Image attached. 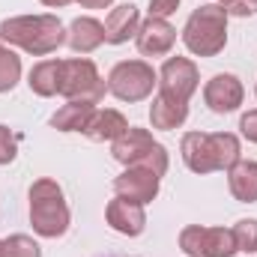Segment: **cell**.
<instances>
[{"mask_svg":"<svg viewBox=\"0 0 257 257\" xmlns=\"http://www.w3.org/2000/svg\"><path fill=\"white\" fill-rule=\"evenodd\" d=\"M105 218L108 224L123 233V236H141L144 227H147V215H144V206L141 203H132L126 197H114L105 209Z\"/></svg>","mask_w":257,"mask_h":257,"instance_id":"4fadbf2b","label":"cell"},{"mask_svg":"<svg viewBox=\"0 0 257 257\" xmlns=\"http://www.w3.org/2000/svg\"><path fill=\"white\" fill-rule=\"evenodd\" d=\"M180 248L189 257H233L236 239H233V230H227V227L189 224L180 233Z\"/></svg>","mask_w":257,"mask_h":257,"instance_id":"ba28073f","label":"cell"},{"mask_svg":"<svg viewBox=\"0 0 257 257\" xmlns=\"http://www.w3.org/2000/svg\"><path fill=\"white\" fill-rule=\"evenodd\" d=\"M159 174L156 171H150V168H126L117 180H114V192L117 197H126L132 203H150V200H156V194H159Z\"/></svg>","mask_w":257,"mask_h":257,"instance_id":"30bf717a","label":"cell"},{"mask_svg":"<svg viewBox=\"0 0 257 257\" xmlns=\"http://www.w3.org/2000/svg\"><path fill=\"white\" fill-rule=\"evenodd\" d=\"M180 9V0H150V15L153 18H168Z\"/></svg>","mask_w":257,"mask_h":257,"instance_id":"484cf974","label":"cell"},{"mask_svg":"<svg viewBox=\"0 0 257 257\" xmlns=\"http://www.w3.org/2000/svg\"><path fill=\"white\" fill-rule=\"evenodd\" d=\"M183 42L197 57H215L227 45V15L218 3H203L197 6L186 27H183Z\"/></svg>","mask_w":257,"mask_h":257,"instance_id":"3957f363","label":"cell"},{"mask_svg":"<svg viewBox=\"0 0 257 257\" xmlns=\"http://www.w3.org/2000/svg\"><path fill=\"white\" fill-rule=\"evenodd\" d=\"M111 156L126 168H150L159 177L168 171V150L159 141H153V135L147 128L138 126H128L126 135H120L111 144Z\"/></svg>","mask_w":257,"mask_h":257,"instance_id":"5b68a950","label":"cell"},{"mask_svg":"<svg viewBox=\"0 0 257 257\" xmlns=\"http://www.w3.org/2000/svg\"><path fill=\"white\" fill-rule=\"evenodd\" d=\"M135 42H138V51L144 57H165V54H171V48L177 42V30L171 27L168 18H153L150 15L147 21H141Z\"/></svg>","mask_w":257,"mask_h":257,"instance_id":"8fae6325","label":"cell"},{"mask_svg":"<svg viewBox=\"0 0 257 257\" xmlns=\"http://www.w3.org/2000/svg\"><path fill=\"white\" fill-rule=\"evenodd\" d=\"M18 141L21 135H15L9 126H0V165H9L18 156Z\"/></svg>","mask_w":257,"mask_h":257,"instance_id":"cb8c5ba5","label":"cell"},{"mask_svg":"<svg viewBox=\"0 0 257 257\" xmlns=\"http://www.w3.org/2000/svg\"><path fill=\"white\" fill-rule=\"evenodd\" d=\"M218 6L224 9V15H236V18L257 15V0H221Z\"/></svg>","mask_w":257,"mask_h":257,"instance_id":"d4e9b609","label":"cell"},{"mask_svg":"<svg viewBox=\"0 0 257 257\" xmlns=\"http://www.w3.org/2000/svg\"><path fill=\"white\" fill-rule=\"evenodd\" d=\"M126 132H128V120L120 111H114V108L93 111L90 123L84 126V135H87L90 141H111V144H114L120 135H126Z\"/></svg>","mask_w":257,"mask_h":257,"instance_id":"e0dca14e","label":"cell"},{"mask_svg":"<svg viewBox=\"0 0 257 257\" xmlns=\"http://www.w3.org/2000/svg\"><path fill=\"white\" fill-rule=\"evenodd\" d=\"M93 111H96V105L72 99V102H66L63 108L51 117V126L57 128V132H84V126L93 117Z\"/></svg>","mask_w":257,"mask_h":257,"instance_id":"ffe728a7","label":"cell"},{"mask_svg":"<svg viewBox=\"0 0 257 257\" xmlns=\"http://www.w3.org/2000/svg\"><path fill=\"white\" fill-rule=\"evenodd\" d=\"M39 3H45V6H54V9H60V6H69L72 0H39Z\"/></svg>","mask_w":257,"mask_h":257,"instance_id":"f1b7e54d","label":"cell"},{"mask_svg":"<svg viewBox=\"0 0 257 257\" xmlns=\"http://www.w3.org/2000/svg\"><path fill=\"white\" fill-rule=\"evenodd\" d=\"M78 3H81L84 9H108L114 0H78Z\"/></svg>","mask_w":257,"mask_h":257,"instance_id":"83f0119b","label":"cell"},{"mask_svg":"<svg viewBox=\"0 0 257 257\" xmlns=\"http://www.w3.org/2000/svg\"><path fill=\"white\" fill-rule=\"evenodd\" d=\"M6 245V257H42V248L36 239H30L27 233H15L9 239H3Z\"/></svg>","mask_w":257,"mask_h":257,"instance_id":"603a6c76","label":"cell"},{"mask_svg":"<svg viewBox=\"0 0 257 257\" xmlns=\"http://www.w3.org/2000/svg\"><path fill=\"white\" fill-rule=\"evenodd\" d=\"M245 90L239 84L236 75H212L203 87V102L209 105V111L215 114H230L242 105Z\"/></svg>","mask_w":257,"mask_h":257,"instance_id":"7c38bea8","label":"cell"},{"mask_svg":"<svg viewBox=\"0 0 257 257\" xmlns=\"http://www.w3.org/2000/svg\"><path fill=\"white\" fill-rule=\"evenodd\" d=\"M0 39L27 54L45 57L66 42V30L57 15H15L0 24Z\"/></svg>","mask_w":257,"mask_h":257,"instance_id":"6da1fadb","label":"cell"},{"mask_svg":"<svg viewBox=\"0 0 257 257\" xmlns=\"http://www.w3.org/2000/svg\"><path fill=\"white\" fill-rule=\"evenodd\" d=\"M0 257H6V245H3V239H0Z\"/></svg>","mask_w":257,"mask_h":257,"instance_id":"f546056e","label":"cell"},{"mask_svg":"<svg viewBox=\"0 0 257 257\" xmlns=\"http://www.w3.org/2000/svg\"><path fill=\"white\" fill-rule=\"evenodd\" d=\"M227 186H230V194L239 203H254L257 200V162L239 159L233 168H227Z\"/></svg>","mask_w":257,"mask_h":257,"instance_id":"ac0fdd59","label":"cell"},{"mask_svg":"<svg viewBox=\"0 0 257 257\" xmlns=\"http://www.w3.org/2000/svg\"><path fill=\"white\" fill-rule=\"evenodd\" d=\"M66 42L72 45L75 54H90V51H96L105 42V24L96 21V18H90V15H81V18L72 21Z\"/></svg>","mask_w":257,"mask_h":257,"instance_id":"9a60e30c","label":"cell"},{"mask_svg":"<svg viewBox=\"0 0 257 257\" xmlns=\"http://www.w3.org/2000/svg\"><path fill=\"white\" fill-rule=\"evenodd\" d=\"M27 84L42 99L57 96L60 84H63V60H42V63H36L30 69V75H27Z\"/></svg>","mask_w":257,"mask_h":257,"instance_id":"d6986e66","label":"cell"},{"mask_svg":"<svg viewBox=\"0 0 257 257\" xmlns=\"http://www.w3.org/2000/svg\"><path fill=\"white\" fill-rule=\"evenodd\" d=\"M30 224L45 239H57L69 230V206L63 200V189L48 177L30 186Z\"/></svg>","mask_w":257,"mask_h":257,"instance_id":"277c9868","label":"cell"},{"mask_svg":"<svg viewBox=\"0 0 257 257\" xmlns=\"http://www.w3.org/2000/svg\"><path fill=\"white\" fill-rule=\"evenodd\" d=\"M200 84V72L189 57H168L162 72H159V93L171 96V99H180V102H189L192 93Z\"/></svg>","mask_w":257,"mask_h":257,"instance_id":"9c48e42d","label":"cell"},{"mask_svg":"<svg viewBox=\"0 0 257 257\" xmlns=\"http://www.w3.org/2000/svg\"><path fill=\"white\" fill-rule=\"evenodd\" d=\"M189 117V102H180V99H171L165 93H159L150 105V123L153 128H162V132H171V128H180Z\"/></svg>","mask_w":257,"mask_h":257,"instance_id":"2e32d148","label":"cell"},{"mask_svg":"<svg viewBox=\"0 0 257 257\" xmlns=\"http://www.w3.org/2000/svg\"><path fill=\"white\" fill-rule=\"evenodd\" d=\"M105 90L108 84L102 81L99 69L93 60L87 57H72L63 60V84H60V96H66L69 102L78 99V102H90V105H99L105 99Z\"/></svg>","mask_w":257,"mask_h":257,"instance_id":"8992f818","label":"cell"},{"mask_svg":"<svg viewBox=\"0 0 257 257\" xmlns=\"http://www.w3.org/2000/svg\"><path fill=\"white\" fill-rule=\"evenodd\" d=\"M183 162L194 174L227 171L239 162V138L230 132H189L180 144Z\"/></svg>","mask_w":257,"mask_h":257,"instance_id":"7a4b0ae2","label":"cell"},{"mask_svg":"<svg viewBox=\"0 0 257 257\" xmlns=\"http://www.w3.org/2000/svg\"><path fill=\"white\" fill-rule=\"evenodd\" d=\"M159 84V75L153 72V66L144 60H123L111 69L108 75V93L117 96L120 102H141L153 93V87Z\"/></svg>","mask_w":257,"mask_h":257,"instance_id":"52a82bcc","label":"cell"},{"mask_svg":"<svg viewBox=\"0 0 257 257\" xmlns=\"http://www.w3.org/2000/svg\"><path fill=\"white\" fill-rule=\"evenodd\" d=\"M138 27H141V15H138V6L123 3L117 9H111V15L105 18V42L111 45H123L132 36H138Z\"/></svg>","mask_w":257,"mask_h":257,"instance_id":"5bb4252c","label":"cell"},{"mask_svg":"<svg viewBox=\"0 0 257 257\" xmlns=\"http://www.w3.org/2000/svg\"><path fill=\"white\" fill-rule=\"evenodd\" d=\"M239 132H242L251 144H257V111H248V114L239 117Z\"/></svg>","mask_w":257,"mask_h":257,"instance_id":"4316f807","label":"cell"},{"mask_svg":"<svg viewBox=\"0 0 257 257\" xmlns=\"http://www.w3.org/2000/svg\"><path fill=\"white\" fill-rule=\"evenodd\" d=\"M233 239H236V251L242 254H254L257 251V221L254 218H242L233 227Z\"/></svg>","mask_w":257,"mask_h":257,"instance_id":"7402d4cb","label":"cell"},{"mask_svg":"<svg viewBox=\"0 0 257 257\" xmlns=\"http://www.w3.org/2000/svg\"><path fill=\"white\" fill-rule=\"evenodd\" d=\"M21 78V57L12 48L0 45V93H9Z\"/></svg>","mask_w":257,"mask_h":257,"instance_id":"44dd1931","label":"cell"}]
</instances>
